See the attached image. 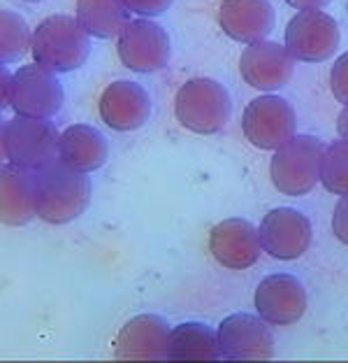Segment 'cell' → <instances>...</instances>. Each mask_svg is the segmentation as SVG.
Segmentation results:
<instances>
[{"mask_svg": "<svg viewBox=\"0 0 348 363\" xmlns=\"http://www.w3.org/2000/svg\"><path fill=\"white\" fill-rule=\"evenodd\" d=\"M262 252L277 261H297L309 252L313 228L306 214L295 208H274L260 221Z\"/></svg>", "mask_w": 348, "mask_h": 363, "instance_id": "cell-11", "label": "cell"}, {"mask_svg": "<svg viewBox=\"0 0 348 363\" xmlns=\"http://www.w3.org/2000/svg\"><path fill=\"white\" fill-rule=\"evenodd\" d=\"M346 7H348V5H346Z\"/></svg>", "mask_w": 348, "mask_h": 363, "instance_id": "cell-31", "label": "cell"}, {"mask_svg": "<svg viewBox=\"0 0 348 363\" xmlns=\"http://www.w3.org/2000/svg\"><path fill=\"white\" fill-rule=\"evenodd\" d=\"M23 3H40V0H23Z\"/></svg>", "mask_w": 348, "mask_h": 363, "instance_id": "cell-30", "label": "cell"}, {"mask_svg": "<svg viewBox=\"0 0 348 363\" xmlns=\"http://www.w3.org/2000/svg\"><path fill=\"white\" fill-rule=\"evenodd\" d=\"M295 59L286 47L269 40L248 45L239 56V72L248 86L258 91H279L293 77Z\"/></svg>", "mask_w": 348, "mask_h": 363, "instance_id": "cell-15", "label": "cell"}, {"mask_svg": "<svg viewBox=\"0 0 348 363\" xmlns=\"http://www.w3.org/2000/svg\"><path fill=\"white\" fill-rule=\"evenodd\" d=\"M33 61L54 75L72 72L86 63L91 54L88 33L68 14L47 16L33 30Z\"/></svg>", "mask_w": 348, "mask_h": 363, "instance_id": "cell-2", "label": "cell"}, {"mask_svg": "<svg viewBox=\"0 0 348 363\" xmlns=\"http://www.w3.org/2000/svg\"><path fill=\"white\" fill-rule=\"evenodd\" d=\"M35 212V172L5 163L0 168V219L5 226H26Z\"/></svg>", "mask_w": 348, "mask_h": 363, "instance_id": "cell-18", "label": "cell"}, {"mask_svg": "<svg viewBox=\"0 0 348 363\" xmlns=\"http://www.w3.org/2000/svg\"><path fill=\"white\" fill-rule=\"evenodd\" d=\"M219 26L235 43H262L274 28V7L269 0H221Z\"/></svg>", "mask_w": 348, "mask_h": 363, "instance_id": "cell-17", "label": "cell"}, {"mask_svg": "<svg viewBox=\"0 0 348 363\" xmlns=\"http://www.w3.org/2000/svg\"><path fill=\"white\" fill-rule=\"evenodd\" d=\"M219 347L223 359H272L274 357V337L269 324L258 315L237 312L221 321L216 328Z\"/></svg>", "mask_w": 348, "mask_h": 363, "instance_id": "cell-14", "label": "cell"}, {"mask_svg": "<svg viewBox=\"0 0 348 363\" xmlns=\"http://www.w3.org/2000/svg\"><path fill=\"white\" fill-rule=\"evenodd\" d=\"M342 33L339 23L330 14L320 10L297 12L288 21L286 28V49L295 61L302 63H323L332 59Z\"/></svg>", "mask_w": 348, "mask_h": 363, "instance_id": "cell-9", "label": "cell"}, {"mask_svg": "<svg viewBox=\"0 0 348 363\" xmlns=\"http://www.w3.org/2000/svg\"><path fill=\"white\" fill-rule=\"evenodd\" d=\"M209 254L221 268L246 270L258 263L262 254L260 230L242 217L219 221L209 230Z\"/></svg>", "mask_w": 348, "mask_h": 363, "instance_id": "cell-12", "label": "cell"}, {"mask_svg": "<svg viewBox=\"0 0 348 363\" xmlns=\"http://www.w3.org/2000/svg\"><path fill=\"white\" fill-rule=\"evenodd\" d=\"M337 133H339V140L348 143V107H344V110L339 112V117H337Z\"/></svg>", "mask_w": 348, "mask_h": 363, "instance_id": "cell-29", "label": "cell"}, {"mask_svg": "<svg viewBox=\"0 0 348 363\" xmlns=\"http://www.w3.org/2000/svg\"><path fill=\"white\" fill-rule=\"evenodd\" d=\"M332 233L342 245H348V196H342L332 210Z\"/></svg>", "mask_w": 348, "mask_h": 363, "instance_id": "cell-26", "label": "cell"}, {"mask_svg": "<svg viewBox=\"0 0 348 363\" xmlns=\"http://www.w3.org/2000/svg\"><path fill=\"white\" fill-rule=\"evenodd\" d=\"M174 0H126L128 10L139 14L142 19H151V16L165 14L172 7Z\"/></svg>", "mask_w": 348, "mask_h": 363, "instance_id": "cell-25", "label": "cell"}, {"mask_svg": "<svg viewBox=\"0 0 348 363\" xmlns=\"http://www.w3.org/2000/svg\"><path fill=\"white\" fill-rule=\"evenodd\" d=\"M98 114L112 130L128 133L142 128L151 117V98L137 82L116 79L98 98Z\"/></svg>", "mask_w": 348, "mask_h": 363, "instance_id": "cell-13", "label": "cell"}, {"mask_svg": "<svg viewBox=\"0 0 348 363\" xmlns=\"http://www.w3.org/2000/svg\"><path fill=\"white\" fill-rule=\"evenodd\" d=\"M91 201L84 172L68 168L61 159L35 172V212L45 224L63 226L81 217Z\"/></svg>", "mask_w": 348, "mask_h": 363, "instance_id": "cell-1", "label": "cell"}, {"mask_svg": "<svg viewBox=\"0 0 348 363\" xmlns=\"http://www.w3.org/2000/svg\"><path fill=\"white\" fill-rule=\"evenodd\" d=\"M170 361H214L221 359L219 333L202 321H184L174 326L168 342Z\"/></svg>", "mask_w": 348, "mask_h": 363, "instance_id": "cell-20", "label": "cell"}, {"mask_svg": "<svg viewBox=\"0 0 348 363\" xmlns=\"http://www.w3.org/2000/svg\"><path fill=\"white\" fill-rule=\"evenodd\" d=\"M107 140L95 126L88 123H72L58 140V159L77 172H93L107 161Z\"/></svg>", "mask_w": 348, "mask_h": 363, "instance_id": "cell-19", "label": "cell"}, {"mask_svg": "<svg viewBox=\"0 0 348 363\" xmlns=\"http://www.w3.org/2000/svg\"><path fill=\"white\" fill-rule=\"evenodd\" d=\"M0 84H3V98H0V107H10V94H12V75L10 70L0 68Z\"/></svg>", "mask_w": 348, "mask_h": 363, "instance_id": "cell-27", "label": "cell"}, {"mask_svg": "<svg viewBox=\"0 0 348 363\" xmlns=\"http://www.w3.org/2000/svg\"><path fill=\"white\" fill-rule=\"evenodd\" d=\"M116 54L128 70L149 75L168 68L172 43L168 30L151 19H135L121 30L116 40Z\"/></svg>", "mask_w": 348, "mask_h": 363, "instance_id": "cell-7", "label": "cell"}, {"mask_svg": "<svg viewBox=\"0 0 348 363\" xmlns=\"http://www.w3.org/2000/svg\"><path fill=\"white\" fill-rule=\"evenodd\" d=\"M63 86L54 72L40 65H23L12 75L10 107L16 117L54 119L63 107Z\"/></svg>", "mask_w": 348, "mask_h": 363, "instance_id": "cell-8", "label": "cell"}, {"mask_svg": "<svg viewBox=\"0 0 348 363\" xmlns=\"http://www.w3.org/2000/svg\"><path fill=\"white\" fill-rule=\"evenodd\" d=\"M77 21L98 40L119 38L130 23L126 0H77Z\"/></svg>", "mask_w": 348, "mask_h": 363, "instance_id": "cell-21", "label": "cell"}, {"mask_svg": "<svg viewBox=\"0 0 348 363\" xmlns=\"http://www.w3.org/2000/svg\"><path fill=\"white\" fill-rule=\"evenodd\" d=\"M286 3H288L290 7H295V10L306 12V10H320V7L330 5L332 0H286Z\"/></svg>", "mask_w": 348, "mask_h": 363, "instance_id": "cell-28", "label": "cell"}, {"mask_svg": "<svg viewBox=\"0 0 348 363\" xmlns=\"http://www.w3.org/2000/svg\"><path fill=\"white\" fill-rule=\"evenodd\" d=\"M253 305L258 317L269 326L297 324L309 305L304 284L290 272H274L262 277L253 294Z\"/></svg>", "mask_w": 348, "mask_h": 363, "instance_id": "cell-10", "label": "cell"}, {"mask_svg": "<svg viewBox=\"0 0 348 363\" xmlns=\"http://www.w3.org/2000/svg\"><path fill=\"white\" fill-rule=\"evenodd\" d=\"M327 147L316 135H295L279 147L269 161V177L279 194L297 198L320 182V163Z\"/></svg>", "mask_w": 348, "mask_h": 363, "instance_id": "cell-4", "label": "cell"}, {"mask_svg": "<svg viewBox=\"0 0 348 363\" xmlns=\"http://www.w3.org/2000/svg\"><path fill=\"white\" fill-rule=\"evenodd\" d=\"M232 101L228 89L211 77H193L174 96V117L190 133L214 135L228 126Z\"/></svg>", "mask_w": 348, "mask_h": 363, "instance_id": "cell-3", "label": "cell"}, {"mask_svg": "<svg viewBox=\"0 0 348 363\" xmlns=\"http://www.w3.org/2000/svg\"><path fill=\"white\" fill-rule=\"evenodd\" d=\"M172 326L161 315H137L116 333L112 350L116 359H165Z\"/></svg>", "mask_w": 348, "mask_h": 363, "instance_id": "cell-16", "label": "cell"}, {"mask_svg": "<svg viewBox=\"0 0 348 363\" xmlns=\"http://www.w3.org/2000/svg\"><path fill=\"white\" fill-rule=\"evenodd\" d=\"M61 133L47 119L14 117L3 123V159L10 166L37 172L58 159Z\"/></svg>", "mask_w": 348, "mask_h": 363, "instance_id": "cell-5", "label": "cell"}, {"mask_svg": "<svg viewBox=\"0 0 348 363\" xmlns=\"http://www.w3.org/2000/svg\"><path fill=\"white\" fill-rule=\"evenodd\" d=\"M33 47L30 26L16 12H0V61L3 65L21 61Z\"/></svg>", "mask_w": 348, "mask_h": 363, "instance_id": "cell-22", "label": "cell"}, {"mask_svg": "<svg viewBox=\"0 0 348 363\" xmlns=\"http://www.w3.org/2000/svg\"><path fill=\"white\" fill-rule=\"evenodd\" d=\"M242 130L253 147L262 152H277L297 135V114L286 98L265 94L244 107Z\"/></svg>", "mask_w": 348, "mask_h": 363, "instance_id": "cell-6", "label": "cell"}, {"mask_svg": "<svg viewBox=\"0 0 348 363\" xmlns=\"http://www.w3.org/2000/svg\"><path fill=\"white\" fill-rule=\"evenodd\" d=\"M320 184L332 196H348V143H332L323 154Z\"/></svg>", "mask_w": 348, "mask_h": 363, "instance_id": "cell-23", "label": "cell"}, {"mask_svg": "<svg viewBox=\"0 0 348 363\" xmlns=\"http://www.w3.org/2000/svg\"><path fill=\"white\" fill-rule=\"evenodd\" d=\"M330 89H332L337 103L348 107V52L339 56L330 70Z\"/></svg>", "mask_w": 348, "mask_h": 363, "instance_id": "cell-24", "label": "cell"}]
</instances>
